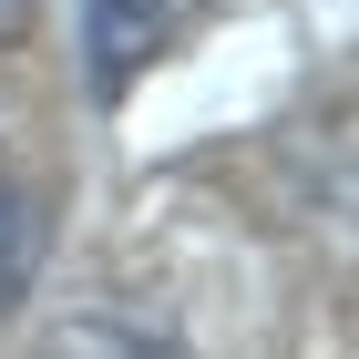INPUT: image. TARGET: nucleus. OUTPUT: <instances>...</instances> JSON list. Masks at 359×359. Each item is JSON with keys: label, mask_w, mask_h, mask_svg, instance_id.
Wrapping results in <instances>:
<instances>
[{"label": "nucleus", "mask_w": 359, "mask_h": 359, "mask_svg": "<svg viewBox=\"0 0 359 359\" xmlns=\"http://www.w3.org/2000/svg\"><path fill=\"white\" fill-rule=\"evenodd\" d=\"M154 41H165V0H83V62L103 103H123V83L154 62Z\"/></svg>", "instance_id": "f257e3e1"}, {"label": "nucleus", "mask_w": 359, "mask_h": 359, "mask_svg": "<svg viewBox=\"0 0 359 359\" xmlns=\"http://www.w3.org/2000/svg\"><path fill=\"white\" fill-rule=\"evenodd\" d=\"M31 359H185L175 339L134 329V318H113V308H72V318H52L41 329V349Z\"/></svg>", "instance_id": "f03ea898"}, {"label": "nucleus", "mask_w": 359, "mask_h": 359, "mask_svg": "<svg viewBox=\"0 0 359 359\" xmlns=\"http://www.w3.org/2000/svg\"><path fill=\"white\" fill-rule=\"evenodd\" d=\"M31 267H41V205H31L21 175L0 165V308L31 287Z\"/></svg>", "instance_id": "7ed1b4c3"}, {"label": "nucleus", "mask_w": 359, "mask_h": 359, "mask_svg": "<svg viewBox=\"0 0 359 359\" xmlns=\"http://www.w3.org/2000/svg\"><path fill=\"white\" fill-rule=\"evenodd\" d=\"M21 11H31V0H0V31H21Z\"/></svg>", "instance_id": "20e7f679"}]
</instances>
